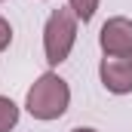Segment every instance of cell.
Masks as SVG:
<instances>
[{
  "label": "cell",
  "mask_w": 132,
  "mask_h": 132,
  "mask_svg": "<svg viewBox=\"0 0 132 132\" xmlns=\"http://www.w3.org/2000/svg\"><path fill=\"white\" fill-rule=\"evenodd\" d=\"M98 46L104 55L111 59H129L132 55V22L123 15H114L101 25L98 34Z\"/></svg>",
  "instance_id": "3"
},
{
  "label": "cell",
  "mask_w": 132,
  "mask_h": 132,
  "mask_svg": "<svg viewBox=\"0 0 132 132\" xmlns=\"http://www.w3.org/2000/svg\"><path fill=\"white\" fill-rule=\"evenodd\" d=\"M9 43H12V28H9L6 19H0V52L9 49Z\"/></svg>",
  "instance_id": "7"
},
{
  "label": "cell",
  "mask_w": 132,
  "mask_h": 132,
  "mask_svg": "<svg viewBox=\"0 0 132 132\" xmlns=\"http://www.w3.org/2000/svg\"><path fill=\"white\" fill-rule=\"evenodd\" d=\"M19 123V104L6 95H0V132H9Z\"/></svg>",
  "instance_id": "5"
},
{
  "label": "cell",
  "mask_w": 132,
  "mask_h": 132,
  "mask_svg": "<svg viewBox=\"0 0 132 132\" xmlns=\"http://www.w3.org/2000/svg\"><path fill=\"white\" fill-rule=\"evenodd\" d=\"M68 104H71V86L55 71L40 74L25 95V108L34 120H59L68 111Z\"/></svg>",
  "instance_id": "1"
},
{
  "label": "cell",
  "mask_w": 132,
  "mask_h": 132,
  "mask_svg": "<svg viewBox=\"0 0 132 132\" xmlns=\"http://www.w3.org/2000/svg\"><path fill=\"white\" fill-rule=\"evenodd\" d=\"M0 3H3V0H0Z\"/></svg>",
  "instance_id": "9"
},
{
  "label": "cell",
  "mask_w": 132,
  "mask_h": 132,
  "mask_svg": "<svg viewBox=\"0 0 132 132\" xmlns=\"http://www.w3.org/2000/svg\"><path fill=\"white\" fill-rule=\"evenodd\" d=\"M98 77L101 86L114 95H129L132 92V55L129 59H111L104 55L98 65Z\"/></svg>",
  "instance_id": "4"
},
{
  "label": "cell",
  "mask_w": 132,
  "mask_h": 132,
  "mask_svg": "<svg viewBox=\"0 0 132 132\" xmlns=\"http://www.w3.org/2000/svg\"><path fill=\"white\" fill-rule=\"evenodd\" d=\"M68 9L77 15V22H89L92 15H95V9H98V0H68Z\"/></svg>",
  "instance_id": "6"
},
{
  "label": "cell",
  "mask_w": 132,
  "mask_h": 132,
  "mask_svg": "<svg viewBox=\"0 0 132 132\" xmlns=\"http://www.w3.org/2000/svg\"><path fill=\"white\" fill-rule=\"evenodd\" d=\"M77 43V15L71 9H52L46 25H43V52H46V62L55 68L68 62L71 49Z\"/></svg>",
  "instance_id": "2"
},
{
  "label": "cell",
  "mask_w": 132,
  "mask_h": 132,
  "mask_svg": "<svg viewBox=\"0 0 132 132\" xmlns=\"http://www.w3.org/2000/svg\"><path fill=\"white\" fill-rule=\"evenodd\" d=\"M71 132H98V129H89V126H80V129H71Z\"/></svg>",
  "instance_id": "8"
}]
</instances>
